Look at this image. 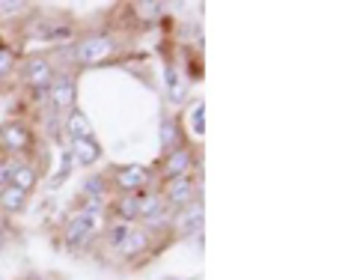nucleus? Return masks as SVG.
Segmentation results:
<instances>
[{"label":"nucleus","mask_w":357,"mask_h":280,"mask_svg":"<svg viewBox=\"0 0 357 280\" xmlns=\"http://www.w3.org/2000/svg\"><path fill=\"white\" fill-rule=\"evenodd\" d=\"M105 215L107 212H75V215L66 221V227H63V244L72 253L86 251L89 244L105 233V227H107Z\"/></svg>","instance_id":"f257e3e1"},{"label":"nucleus","mask_w":357,"mask_h":280,"mask_svg":"<svg viewBox=\"0 0 357 280\" xmlns=\"http://www.w3.org/2000/svg\"><path fill=\"white\" fill-rule=\"evenodd\" d=\"M116 57V39L110 33H86L75 42L72 48V60L81 66V69H89V66H102L107 60Z\"/></svg>","instance_id":"f03ea898"},{"label":"nucleus","mask_w":357,"mask_h":280,"mask_svg":"<svg viewBox=\"0 0 357 280\" xmlns=\"http://www.w3.org/2000/svg\"><path fill=\"white\" fill-rule=\"evenodd\" d=\"M152 179H155V173L149 170V167H143V164H119V167L110 170L107 185L114 188L116 194H143V191H149Z\"/></svg>","instance_id":"7ed1b4c3"},{"label":"nucleus","mask_w":357,"mask_h":280,"mask_svg":"<svg viewBox=\"0 0 357 280\" xmlns=\"http://www.w3.org/2000/svg\"><path fill=\"white\" fill-rule=\"evenodd\" d=\"M158 194L167 203V209L178 212V209H185V206H191V203H197V200H199V182H197L194 173L191 176H176V179H167V182H161Z\"/></svg>","instance_id":"20e7f679"},{"label":"nucleus","mask_w":357,"mask_h":280,"mask_svg":"<svg viewBox=\"0 0 357 280\" xmlns=\"http://www.w3.org/2000/svg\"><path fill=\"white\" fill-rule=\"evenodd\" d=\"M45 102H48L51 114H69L72 108H77V84L72 72H57L54 81L48 84V93H45Z\"/></svg>","instance_id":"39448f33"},{"label":"nucleus","mask_w":357,"mask_h":280,"mask_svg":"<svg viewBox=\"0 0 357 280\" xmlns=\"http://www.w3.org/2000/svg\"><path fill=\"white\" fill-rule=\"evenodd\" d=\"M33 143H36V134H33V128L24 119H9L0 126V152L3 155L18 159V155L33 149Z\"/></svg>","instance_id":"423d86ee"},{"label":"nucleus","mask_w":357,"mask_h":280,"mask_svg":"<svg viewBox=\"0 0 357 280\" xmlns=\"http://www.w3.org/2000/svg\"><path fill=\"white\" fill-rule=\"evenodd\" d=\"M54 75H57V69H54L48 54H30V57H24V63H21V84L30 87L33 93L48 89Z\"/></svg>","instance_id":"0eeeda50"},{"label":"nucleus","mask_w":357,"mask_h":280,"mask_svg":"<svg viewBox=\"0 0 357 280\" xmlns=\"http://www.w3.org/2000/svg\"><path fill=\"white\" fill-rule=\"evenodd\" d=\"M203 221H206V209H203V200H197V203L173 212L170 233L176 239H194V236L203 233Z\"/></svg>","instance_id":"6e6552de"},{"label":"nucleus","mask_w":357,"mask_h":280,"mask_svg":"<svg viewBox=\"0 0 357 280\" xmlns=\"http://www.w3.org/2000/svg\"><path fill=\"white\" fill-rule=\"evenodd\" d=\"M197 167V159H194V149L191 147H178L173 152L164 155L161 161V179H176V176H191Z\"/></svg>","instance_id":"1a4fd4ad"},{"label":"nucleus","mask_w":357,"mask_h":280,"mask_svg":"<svg viewBox=\"0 0 357 280\" xmlns=\"http://www.w3.org/2000/svg\"><path fill=\"white\" fill-rule=\"evenodd\" d=\"M152 239H155V233H149V230H143V227L134 223L131 233H128V239H126V244H122L119 256H122V260H128V263H134V260H140V256L158 253V251H155V242Z\"/></svg>","instance_id":"9d476101"},{"label":"nucleus","mask_w":357,"mask_h":280,"mask_svg":"<svg viewBox=\"0 0 357 280\" xmlns=\"http://www.w3.org/2000/svg\"><path fill=\"white\" fill-rule=\"evenodd\" d=\"M110 221H122V223H137L140 215V194H116L110 200V206H105Z\"/></svg>","instance_id":"9b49d317"},{"label":"nucleus","mask_w":357,"mask_h":280,"mask_svg":"<svg viewBox=\"0 0 357 280\" xmlns=\"http://www.w3.org/2000/svg\"><path fill=\"white\" fill-rule=\"evenodd\" d=\"M69 155L77 167H93L102 161V143L96 138H81V140H72L69 143Z\"/></svg>","instance_id":"f8f14e48"},{"label":"nucleus","mask_w":357,"mask_h":280,"mask_svg":"<svg viewBox=\"0 0 357 280\" xmlns=\"http://www.w3.org/2000/svg\"><path fill=\"white\" fill-rule=\"evenodd\" d=\"M39 182H42V170L36 164H30V161H18V167L13 170V179H9V185L18 188V191L27 194V197L36 191Z\"/></svg>","instance_id":"ddd939ff"},{"label":"nucleus","mask_w":357,"mask_h":280,"mask_svg":"<svg viewBox=\"0 0 357 280\" xmlns=\"http://www.w3.org/2000/svg\"><path fill=\"white\" fill-rule=\"evenodd\" d=\"M63 131L69 134V140H81V138H93V122L84 114V108H72L63 119Z\"/></svg>","instance_id":"4468645a"},{"label":"nucleus","mask_w":357,"mask_h":280,"mask_svg":"<svg viewBox=\"0 0 357 280\" xmlns=\"http://www.w3.org/2000/svg\"><path fill=\"white\" fill-rule=\"evenodd\" d=\"M30 33H33V39H39V42H66L75 36V27L60 24V21H39Z\"/></svg>","instance_id":"2eb2a0df"},{"label":"nucleus","mask_w":357,"mask_h":280,"mask_svg":"<svg viewBox=\"0 0 357 280\" xmlns=\"http://www.w3.org/2000/svg\"><path fill=\"white\" fill-rule=\"evenodd\" d=\"M131 227H134V223H122V221H110V218H107V227H105V233H102L105 248L119 253V251H122V244H126V239H128Z\"/></svg>","instance_id":"dca6fc26"},{"label":"nucleus","mask_w":357,"mask_h":280,"mask_svg":"<svg viewBox=\"0 0 357 280\" xmlns=\"http://www.w3.org/2000/svg\"><path fill=\"white\" fill-rule=\"evenodd\" d=\"M178 147H185L182 143V126H178V119L176 117H167L161 122V152H173Z\"/></svg>","instance_id":"f3484780"},{"label":"nucleus","mask_w":357,"mask_h":280,"mask_svg":"<svg viewBox=\"0 0 357 280\" xmlns=\"http://www.w3.org/2000/svg\"><path fill=\"white\" fill-rule=\"evenodd\" d=\"M24 209H27V194H21L13 185L0 188V212H6V215H21Z\"/></svg>","instance_id":"a211bd4d"},{"label":"nucleus","mask_w":357,"mask_h":280,"mask_svg":"<svg viewBox=\"0 0 357 280\" xmlns=\"http://www.w3.org/2000/svg\"><path fill=\"white\" fill-rule=\"evenodd\" d=\"M107 176H89L81 185V200H102L107 203Z\"/></svg>","instance_id":"6ab92c4d"},{"label":"nucleus","mask_w":357,"mask_h":280,"mask_svg":"<svg viewBox=\"0 0 357 280\" xmlns=\"http://www.w3.org/2000/svg\"><path fill=\"white\" fill-rule=\"evenodd\" d=\"M167 93H170V102H182V98L188 96V84L182 81V78L176 75V69L170 66V69H167Z\"/></svg>","instance_id":"aec40b11"},{"label":"nucleus","mask_w":357,"mask_h":280,"mask_svg":"<svg viewBox=\"0 0 357 280\" xmlns=\"http://www.w3.org/2000/svg\"><path fill=\"white\" fill-rule=\"evenodd\" d=\"M164 3H131V13L143 21H158L164 15Z\"/></svg>","instance_id":"412c9836"},{"label":"nucleus","mask_w":357,"mask_h":280,"mask_svg":"<svg viewBox=\"0 0 357 280\" xmlns=\"http://www.w3.org/2000/svg\"><path fill=\"white\" fill-rule=\"evenodd\" d=\"M191 134L194 138H203L206 134V105L203 102L191 108Z\"/></svg>","instance_id":"4be33fe9"},{"label":"nucleus","mask_w":357,"mask_h":280,"mask_svg":"<svg viewBox=\"0 0 357 280\" xmlns=\"http://www.w3.org/2000/svg\"><path fill=\"white\" fill-rule=\"evenodd\" d=\"M21 159H13V155H0V188L9 185V179H13V170L18 167Z\"/></svg>","instance_id":"5701e85b"},{"label":"nucleus","mask_w":357,"mask_h":280,"mask_svg":"<svg viewBox=\"0 0 357 280\" xmlns=\"http://www.w3.org/2000/svg\"><path fill=\"white\" fill-rule=\"evenodd\" d=\"M13 63H15V51L9 45H0V75L13 69Z\"/></svg>","instance_id":"b1692460"},{"label":"nucleus","mask_w":357,"mask_h":280,"mask_svg":"<svg viewBox=\"0 0 357 280\" xmlns=\"http://www.w3.org/2000/svg\"><path fill=\"white\" fill-rule=\"evenodd\" d=\"M0 9H3V15H18V9H33V6L24 3V0H3Z\"/></svg>","instance_id":"393cba45"},{"label":"nucleus","mask_w":357,"mask_h":280,"mask_svg":"<svg viewBox=\"0 0 357 280\" xmlns=\"http://www.w3.org/2000/svg\"><path fill=\"white\" fill-rule=\"evenodd\" d=\"M0 248H3V239H0Z\"/></svg>","instance_id":"a878e982"}]
</instances>
